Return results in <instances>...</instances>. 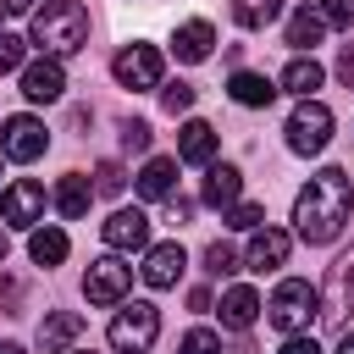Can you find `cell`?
Returning <instances> with one entry per match:
<instances>
[{
    "label": "cell",
    "mask_w": 354,
    "mask_h": 354,
    "mask_svg": "<svg viewBox=\"0 0 354 354\" xmlns=\"http://www.w3.org/2000/svg\"><path fill=\"white\" fill-rule=\"evenodd\" d=\"M348 210H354V183L343 166H321L299 199H293V232L304 243H332L343 227H348Z\"/></svg>",
    "instance_id": "1"
},
{
    "label": "cell",
    "mask_w": 354,
    "mask_h": 354,
    "mask_svg": "<svg viewBox=\"0 0 354 354\" xmlns=\"http://www.w3.org/2000/svg\"><path fill=\"white\" fill-rule=\"evenodd\" d=\"M33 44L44 55H77L88 44V11L77 0H44V11H33Z\"/></svg>",
    "instance_id": "2"
},
{
    "label": "cell",
    "mask_w": 354,
    "mask_h": 354,
    "mask_svg": "<svg viewBox=\"0 0 354 354\" xmlns=\"http://www.w3.org/2000/svg\"><path fill=\"white\" fill-rule=\"evenodd\" d=\"M321 310V293L304 282V277H288V282H277V293H271V304H266V321L277 326V332H304L310 326V315Z\"/></svg>",
    "instance_id": "3"
},
{
    "label": "cell",
    "mask_w": 354,
    "mask_h": 354,
    "mask_svg": "<svg viewBox=\"0 0 354 354\" xmlns=\"http://www.w3.org/2000/svg\"><path fill=\"white\" fill-rule=\"evenodd\" d=\"M155 332H160V310L149 304V299H122V310H116V321H111V348L116 354H149V343H155Z\"/></svg>",
    "instance_id": "4"
},
{
    "label": "cell",
    "mask_w": 354,
    "mask_h": 354,
    "mask_svg": "<svg viewBox=\"0 0 354 354\" xmlns=\"http://www.w3.org/2000/svg\"><path fill=\"white\" fill-rule=\"evenodd\" d=\"M332 144V111L321 100H299V111L288 116V149L293 155H321Z\"/></svg>",
    "instance_id": "5"
},
{
    "label": "cell",
    "mask_w": 354,
    "mask_h": 354,
    "mask_svg": "<svg viewBox=\"0 0 354 354\" xmlns=\"http://www.w3.org/2000/svg\"><path fill=\"white\" fill-rule=\"evenodd\" d=\"M348 310H354V243L332 260V271H326V288H321V326H343L348 321Z\"/></svg>",
    "instance_id": "6"
},
{
    "label": "cell",
    "mask_w": 354,
    "mask_h": 354,
    "mask_svg": "<svg viewBox=\"0 0 354 354\" xmlns=\"http://www.w3.org/2000/svg\"><path fill=\"white\" fill-rule=\"evenodd\" d=\"M127 288H133V266H122L116 249L100 254V260L83 271V293H88V304H122Z\"/></svg>",
    "instance_id": "7"
},
{
    "label": "cell",
    "mask_w": 354,
    "mask_h": 354,
    "mask_svg": "<svg viewBox=\"0 0 354 354\" xmlns=\"http://www.w3.org/2000/svg\"><path fill=\"white\" fill-rule=\"evenodd\" d=\"M111 72H116V83H122V88H160V50H155V44H144V39H133V44H122V50H116Z\"/></svg>",
    "instance_id": "8"
},
{
    "label": "cell",
    "mask_w": 354,
    "mask_h": 354,
    "mask_svg": "<svg viewBox=\"0 0 354 354\" xmlns=\"http://www.w3.org/2000/svg\"><path fill=\"white\" fill-rule=\"evenodd\" d=\"M44 144H50V133H44L39 116H6V122H0V149H6V160H39Z\"/></svg>",
    "instance_id": "9"
},
{
    "label": "cell",
    "mask_w": 354,
    "mask_h": 354,
    "mask_svg": "<svg viewBox=\"0 0 354 354\" xmlns=\"http://www.w3.org/2000/svg\"><path fill=\"white\" fill-rule=\"evenodd\" d=\"M0 221L6 227H39L44 221V188L33 177H17L6 194H0Z\"/></svg>",
    "instance_id": "10"
},
{
    "label": "cell",
    "mask_w": 354,
    "mask_h": 354,
    "mask_svg": "<svg viewBox=\"0 0 354 354\" xmlns=\"http://www.w3.org/2000/svg\"><path fill=\"white\" fill-rule=\"evenodd\" d=\"M22 94H28L33 105H50V100H61V94H66V72H61V61H55V55H44V61H28V66H22Z\"/></svg>",
    "instance_id": "11"
},
{
    "label": "cell",
    "mask_w": 354,
    "mask_h": 354,
    "mask_svg": "<svg viewBox=\"0 0 354 354\" xmlns=\"http://www.w3.org/2000/svg\"><path fill=\"white\" fill-rule=\"evenodd\" d=\"M105 243L116 254H133V249H149V216L144 210H111V221L100 227Z\"/></svg>",
    "instance_id": "12"
},
{
    "label": "cell",
    "mask_w": 354,
    "mask_h": 354,
    "mask_svg": "<svg viewBox=\"0 0 354 354\" xmlns=\"http://www.w3.org/2000/svg\"><path fill=\"white\" fill-rule=\"evenodd\" d=\"M183 266H188V254H183V243L171 238V243H155L149 254H144V282L149 288H177V277H183Z\"/></svg>",
    "instance_id": "13"
},
{
    "label": "cell",
    "mask_w": 354,
    "mask_h": 354,
    "mask_svg": "<svg viewBox=\"0 0 354 354\" xmlns=\"http://www.w3.org/2000/svg\"><path fill=\"white\" fill-rule=\"evenodd\" d=\"M288 249H293V238H288L282 227H254L243 260H249L254 271H277V266H288Z\"/></svg>",
    "instance_id": "14"
},
{
    "label": "cell",
    "mask_w": 354,
    "mask_h": 354,
    "mask_svg": "<svg viewBox=\"0 0 354 354\" xmlns=\"http://www.w3.org/2000/svg\"><path fill=\"white\" fill-rule=\"evenodd\" d=\"M177 160H188V166H210L216 160V127L210 122H183V133H177Z\"/></svg>",
    "instance_id": "15"
},
{
    "label": "cell",
    "mask_w": 354,
    "mask_h": 354,
    "mask_svg": "<svg viewBox=\"0 0 354 354\" xmlns=\"http://www.w3.org/2000/svg\"><path fill=\"white\" fill-rule=\"evenodd\" d=\"M83 337V315L77 310H55V315H44V326H39V354H61L66 343H77Z\"/></svg>",
    "instance_id": "16"
},
{
    "label": "cell",
    "mask_w": 354,
    "mask_h": 354,
    "mask_svg": "<svg viewBox=\"0 0 354 354\" xmlns=\"http://www.w3.org/2000/svg\"><path fill=\"white\" fill-rule=\"evenodd\" d=\"M238 194H243V171L238 166H216L210 160V171H205V205H216V210H227V205H238Z\"/></svg>",
    "instance_id": "17"
},
{
    "label": "cell",
    "mask_w": 354,
    "mask_h": 354,
    "mask_svg": "<svg viewBox=\"0 0 354 354\" xmlns=\"http://www.w3.org/2000/svg\"><path fill=\"white\" fill-rule=\"evenodd\" d=\"M210 44H216V28H210L205 17H194V22H183V28L171 33L177 61H205V55H210Z\"/></svg>",
    "instance_id": "18"
},
{
    "label": "cell",
    "mask_w": 354,
    "mask_h": 354,
    "mask_svg": "<svg viewBox=\"0 0 354 354\" xmlns=\"http://www.w3.org/2000/svg\"><path fill=\"white\" fill-rule=\"evenodd\" d=\"M321 77H326V72H321V61H315V55H293V61L282 66V88H288V94H299V100H315Z\"/></svg>",
    "instance_id": "19"
},
{
    "label": "cell",
    "mask_w": 354,
    "mask_h": 354,
    "mask_svg": "<svg viewBox=\"0 0 354 354\" xmlns=\"http://www.w3.org/2000/svg\"><path fill=\"white\" fill-rule=\"evenodd\" d=\"M321 33H326V17H321V11H310V6H299V11L288 17V44H293L299 55H310V50L321 44Z\"/></svg>",
    "instance_id": "20"
},
{
    "label": "cell",
    "mask_w": 354,
    "mask_h": 354,
    "mask_svg": "<svg viewBox=\"0 0 354 354\" xmlns=\"http://www.w3.org/2000/svg\"><path fill=\"white\" fill-rule=\"evenodd\" d=\"M171 188H177V160H171V155H155V160L138 171V194H144V199H171Z\"/></svg>",
    "instance_id": "21"
},
{
    "label": "cell",
    "mask_w": 354,
    "mask_h": 354,
    "mask_svg": "<svg viewBox=\"0 0 354 354\" xmlns=\"http://www.w3.org/2000/svg\"><path fill=\"white\" fill-rule=\"evenodd\" d=\"M254 315H260L254 288H227V293H221V326L243 332V326H254Z\"/></svg>",
    "instance_id": "22"
},
{
    "label": "cell",
    "mask_w": 354,
    "mask_h": 354,
    "mask_svg": "<svg viewBox=\"0 0 354 354\" xmlns=\"http://www.w3.org/2000/svg\"><path fill=\"white\" fill-rule=\"evenodd\" d=\"M232 100L238 105H249V111H260V105H271L277 100V88H271V77H260V72H232Z\"/></svg>",
    "instance_id": "23"
},
{
    "label": "cell",
    "mask_w": 354,
    "mask_h": 354,
    "mask_svg": "<svg viewBox=\"0 0 354 354\" xmlns=\"http://www.w3.org/2000/svg\"><path fill=\"white\" fill-rule=\"evenodd\" d=\"M88 199H94V188H88V177H61V183H55V210H61L66 221H77V216H88Z\"/></svg>",
    "instance_id": "24"
},
{
    "label": "cell",
    "mask_w": 354,
    "mask_h": 354,
    "mask_svg": "<svg viewBox=\"0 0 354 354\" xmlns=\"http://www.w3.org/2000/svg\"><path fill=\"white\" fill-rule=\"evenodd\" d=\"M66 249H72V243H66V232H61V227H33V238H28V254H33L39 266H61V260H66Z\"/></svg>",
    "instance_id": "25"
},
{
    "label": "cell",
    "mask_w": 354,
    "mask_h": 354,
    "mask_svg": "<svg viewBox=\"0 0 354 354\" xmlns=\"http://www.w3.org/2000/svg\"><path fill=\"white\" fill-rule=\"evenodd\" d=\"M232 17L238 28H271L282 17V0H232Z\"/></svg>",
    "instance_id": "26"
},
{
    "label": "cell",
    "mask_w": 354,
    "mask_h": 354,
    "mask_svg": "<svg viewBox=\"0 0 354 354\" xmlns=\"http://www.w3.org/2000/svg\"><path fill=\"white\" fill-rule=\"evenodd\" d=\"M122 188H127V171H122V160H100V166H94V194L116 199Z\"/></svg>",
    "instance_id": "27"
},
{
    "label": "cell",
    "mask_w": 354,
    "mask_h": 354,
    "mask_svg": "<svg viewBox=\"0 0 354 354\" xmlns=\"http://www.w3.org/2000/svg\"><path fill=\"white\" fill-rule=\"evenodd\" d=\"M266 221V205H254V199H238V205H227V227L232 232H254Z\"/></svg>",
    "instance_id": "28"
},
{
    "label": "cell",
    "mask_w": 354,
    "mask_h": 354,
    "mask_svg": "<svg viewBox=\"0 0 354 354\" xmlns=\"http://www.w3.org/2000/svg\"><path fill=\"white\" fill-rule=\"evenodd\" d=\"M205 271H210V277H232V271H238V249H232V243H210V249H205Z\"/></svg>",
    "instance_id": "29"
},
{
    "label": "cell",
    "mask_w": 354,
    "mask_h": 354,
    "mask_svg": "<svg viewBox=\"0 0 354 354\" xmlns=\"http://www.w3.org/2000/svg\"><path fill=\"white\" fill-rule=\"evenodd\" d=\"M177 354H221V337H216L210 326H194V332H183Z\"/></svg>",
    "instance_id": "30"
},
{
    "label": "cell",
    "mask_w": 354,
    "mask_h": 354,
    "mask_svg": "<svg viewBox=\"0 0 354 354\" xmlns=\"http://www.w3.org/2000/svg\"><path fill=\"white\" fill-rule=\"evenodd\" d=\"M160 105H166L171 116L194 111V83H166V88H160Z\"/></svg>",
    "instance_id": "31"
},
{
    "label": "cell",
    "mask_w": 354,
    "mask_h": 354,
    "mask_svg": "<svg viewBox=\"0 0 354 354\" xmlns=\"http://www.w3.org/2000/svg\"><path fill=\"white\" fill-rule=\"evenodd\" d=\"M22 55H28V39L0 33V72H22Z\"/></svg>",
    "instance_id": "32"
},
{
    "label": "cell",
    "mask_w": 354,
    "mask_h": 354,
    "mask_svg": "<svg viewBox=\"0 0 354 354\" xmlns=\"http://www.w3.org/2000/svg\"><path fill=\"white\" fill-rule=\"evenodd\" d=\"M122 149L144 155V149H149V122H138V116H133V122H122Z\"/></svg>",
    "instance_id": "33"
},
{
    "label": "cell",
    "mask_w": 354,
    "mask_h": 354,
    "mask_svg": "<svg viewBox=\"0 0 354 354\" xmlns=\"http://www.w3.org/2000/svg\"><path fill=\"white\" fill-rule=\"evenodd\" d=\"M326 28H354V0H321Z\"/></svg>",
    "instance_id": "34"
},
{
    "label": "cell",
    "mask_w": 354,
    "mask_h": 354,
    "mask_svg": "<svg viewBox=\"0 0 354 354\" xmlns=\"http://www.w3.org/2000/svg\"><path fill=\"white\" fill-rule=\"evenodd\" d=\"M17 299H22V282L0 271V304H6V310H17Z\"/></svg>",
    "instance_id": "35"
},
{
    "label": "cell",
    "mask_w": 354,
    "mask_h": 354,
    "mask_svg": "<svg viewBox=\"0 0 354 354\" xmlns=\"http://www.w3.org/2000/svg\"><path fill=\"white\" fill-rule=\"evenodd\" d=\"M282 354H321V343H315V337H304V332H293V337L282 343Z\"/></svg>",
    "instance_id": "36"
},
{
    "label": "cell",
    "mask_w": 354,
    "mask_h": 354,
    "mask_svg": "<svg viewBox=\"0 0 354 354\" xmlns=\"http://www.w3.org/2000/svg\"><path fill=\"white\" fill-rule=\"evenodd\" d=\"M337 77H343V83H348V88H354V44H348V50H343V55H337Z\"/></svg>",
    "instance_id": "37"
},
{
    "label": "cell",
    "mask_w": 354,
    "mask_h": 354,
    "mask_svg": "<svg viewBox=\"0 0 354 354\" xmlns=\"http://www.w3.org/2000/svg\"><path fill=\"white\" fill-rule=\"evenodd\" d=\"M0 11H17L22 17V11H33V0H0Z\"/></svg>",
    "instance_id": "38"
},
{
    "label": "cell",
    "mask_w": 354,
    "mask_h": 354,
    "mask_svg": "<svg viewBox=\"0 0 354 354\" xmlns=\"http://www.w3.org/2000/svg\"><path fill=\"white\" fill-rule=\"evenodd\" d=\"M337 354H354V332H343V337H337Z\"/></svg>",
    "instance_id": "39"
},
{
    "label": "cell",
    "mask_w": 354,
    "mask_h": 354,
    "mask_svg": "<svg viewBox=\"0 0 354 354\" xmlns=\"http://www.w3.org/2000/svg\"><path fill=\"white\" fill-rule=\"evenodd\" d=\"M0 354H28V348L22 343H0Z\"/></svg>",
    "instance_id": "40"
},
{
    "label": "cell",
    "mask_w": 354,
    "mask_h": 354,
    "mask_svg": "<svg viewBox=\"0 0 354 354\" xmlns=\"http://www.w3.org/2000/svg\"><path fill=\"white\" fill-rule=\"evenodd\" d=\"M0 266H6V232H0Z\"/></svg>",
    "instance_id": "41"
},
{
    "label": "cell",
    "mask_w": 354,
    "mask_h": 354,
    "mask_svg": "<svg viewBox=\"0 0 354 354\" xmlns=\"http://www.w3.org/2000/svg\"><path fill=\"white\" fill-rule=\"evenodd\" d=\"M77 354H94V348H77Z\"/></svg>",
    "instance_id": "42"
},
{
    "label": "cell",
    "mask_w": 354,
    "mask_h": 354,
    "mask_svg": "<svg viewBox=\"0 0 354 354\" xmlns=\"http://www.w3.org/2000/svg\"><path fill=\"white\" fill-rule=\"evenodd\" d=\"M0 160H6V149H0Z\"/></svg>",
    "instance_id": "43"
}]
</instances>
